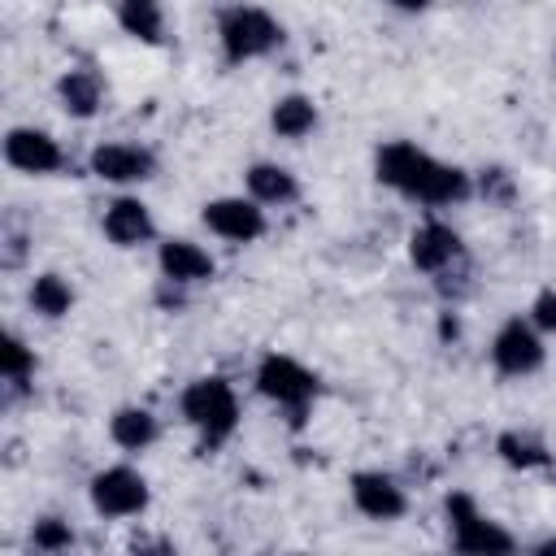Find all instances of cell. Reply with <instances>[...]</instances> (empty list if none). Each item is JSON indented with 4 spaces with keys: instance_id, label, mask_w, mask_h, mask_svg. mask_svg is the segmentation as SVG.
Masks as SVG:
<instances>
[{
    "instance_id": "cell-1",
    "label": "cell",
    "mask_w": 556,
    "mask_h": 556,
    "mask_svg": "<svg viewBox=\"0 0 556 556\" xmlns=\"http://www.w3.org/2000/svg\"><path fill=\"white\" fill-rule=\"evenodd\" d=\"M378 178L426 200V204H452V200H465V191H469L460 169L439 165L434 156L417 152L413 143H387L378 152Z\"/></svg>"
},
{
    "instance_id": "cell-2",
    "label": "cell",
    "mask_w": 556,
    "mask_h": 556,
    "mask_svg": "<svg viewBox=\"0 0 556 556\" xmlns=\"http://www.w3.org/2000/svg\"><path fill=\"white\" fill-rule=\"evenodd\" d=\"M182 417L204 430L208 443L226 439L235 430V417H239V404H235V391L222 382V378H200L182 391Z\"/></svg>"
},
{
    "instance_id": "cell-3",
    "label": "cell",
    "mask_w": 556,
    "mask_h": 556,
    "mask_svg": "<svg viewBox=\"0 0 556 556\" xmlns=\"http://www.w3.org/2000/svg\"><path fill=\"white\" fill-rule=\"evenodd\" d=\"M222 43H226L230 61H252V56H265L278 43V26L261 9H230L226 22H222Z\"/></svg>"
},
{
    "instance_id": "cell-4",
    "label": "cell",
    "mask_w": 556,
    "mask_h": 556,
    "mask_svg": "<svg viewBox=\"0 0 556 556\" xmlns=\"http://www.w3.org/2000/svg\"><path fill=\"white\" fill-rule=\"evenodd\" d=\"M256 387H261L269 400L287 404V408L295 413V421H300L304 404H308V400H313V391H317L313 374H308L304 365H295L291 356H265V361H261V369H256Z\"/></svg>"
},
{
    "instance_id": "cell-5",
    "label": "cell",
    "mask_w": 556,
    "mask_h": 556,
    "mask_svg": "<svg viewBox=\"0 0 556 556\" xmlns=\"http://www.w3.org/2000/svg\"><path fill=\"white\" fill-rule=\"evenodd\" d=\"M91 504L104 517H135L148 504V482L135 469H122V465L117 469H104L91 482Z\"/></svg>"
},
{
    "instance_id": "cell-6",
    "label": "cell",
    "mask_w": 556,
    "mask_h": 556,
    "mask_svg": "<svg viewBox=\"0 0 556 556\" xmlns=\"http://www.w3.org/2000/svg\"><path fill=\"white\" fill-rule=\"evenodd\" d=\"M491 356H495V365H500L504 374H530V369L543 365V343H539V334L517 317V321H508V326L495 334Z\"/></svg>"
},
{
    "instance_id": "cell-7",
    "label": "cell",
    "mask_w": 556,
    "mask_h": 556,
    "mask_svg": "<svg viewBox=\"0 0 556 556\" xmlns=\"http://www.w3.org/2000/svg\"><path fill=\"white\" fill-rule=\"evenodd\" d=\"M204 222H208V230H217V235L230 239V243H252V239L265 230L261 208L248 204V200H213V204L204 208Z\"/></svg>"
},
{
    "instance_id": "cell-8",
    "label": "cell",
    "mask_w": 556,
    "mask_h": 556,
    "mask_svg": "<svg viewBox=\"0 0 556 556\" xmlns=\"http://www.w3.org/2000/svg\"><path fill=\"white\" fill-rule=\"evenodd\" d=\"M4 156H9V165L26 169V174H52L61 165V148L43 130H9Z\"/></svg>"
},
{
    "instance_id": "cell-9",
    "label": "cell",
    "mask_w": 556,
    "mask_h": 556,
    "mask_svg": "<svg viewBox=\"0 0 556 556\" xmlns=\"http://www.w3.org/2000/svg\"><path fill=\"white\" fill-rule=\"evenodd\" d=\"M408 252H413V265H417V269H430V274H434V269H447V265L456 261L460 239H456L452 226H443V222H426V226L413 230Z\"/></svg>"
},
{
    "instance_id": "cell-10",
    "label": "cell",
    "mask_w": 556,
    "mask_h": 556,
    "mask_svg": "<svg viewBox=\"0 0 556 556\" xmlns=\"http://www.w3.org/2000/svg\"><path fill=\"white\" fill-rule=\"evenodd\" d=\"M91 169L109 182H139L152 174V156L143 148H130V143H104L91 152Z\"/></svg>"
},
{
    "instance_id": "cell-11",
    "label": "cell",
    "mask_w": 556,
    "mask_h": 556,
    "mask_svg": "<svg viewBox=\"0 0 556 556\" xmlns=\"http://www.w3.org/2000/svg\"><path fill=\"white\" fill-rule=\"evenodd\" d=\"M352 500H356V508H361L365 517H374V521H391V517L404 513L400 486H395L391 478H382V473H356Z\"/></svg>"
},
{
    "instance_id": "cell-12",
    "label": "cell",
    "mask_w": 556,
    "mask_h": 556,
    "mask_svg": "<svg viewBox=\"0 0 556 556\" xmlns=\"http://www.w3.org/2000/svg\"><path fill=\"white\" fill-rule=\"evenodd\" d=\"M104 235L113 243H122V248L143 243L152 235V217H148V208L139 200H113L109 213H104Z\"/></svg>"
},
{
    "instance_id": "cell-13",
    "label": "cell",
    "mask_w": 556,
    "mask_h": 556,
    "mask_svg": "<svg viewBox=\"0 0 556 556\" xmlns=\"http://www.w3.org/2000/svg\"><path fill=\"white\" fill-rule=\"evenodd\" d=\"M161 269H165L169 282H200V278L213 274V261H208V252H200L195 243L169 239V243H161Z\"/></svg>"
},
{
    "instance_id": "cell-14",
    "label": "cell",
    "mask_w": 556,
    "mask_h": 556,
    "mask_svg": "<svg viewBox=\"0 0 556 556\" xmlns=\"http://www.w3.org/2000/svg\"><path fill=\"white\" fill-rule=\"evenodd\" d=\"M452 530H456V534H452V543H456L460 552H508V547H513V539H508L500 526L482 521L478 513H473V517H465V521H456Z\"/></svg>"
},
{
    "instance_id": "cell-15",
    "label": "cell",
    "mask_w": 556,
    "mask_h": 556,
    "mask_svg": "<svg viewBox=\"0 0 556 556\" xmlns=\"http://www.w3.org/2000/svg\"><path fill=\"white\" fill-rule=\"evenodd\" d=\"M61 100L74 117H91L100 109V78L91 70H70L61 78Z\"/></svg>"
},
{
    "instance_id": "cell-16",
    "label": "cell",
    "mask_w": 556,
    "mask_h": 556,
    "mask_svg": "<svg viewBox=\"0 0 556 556\" xmlns=\"http://www.w3.org/2000/svg\"><path fill=\"white\" fill-rule=\"evenodd\" d=\"M117 22H122L126 35H135L143 43H156L161 39V4L156 0H122Z\"/></svg>"
},
{
    "instance_id": "cell-17",
    "label": "cell",
    "mask_w": 556,
    "mask_h": 556,
    "mask_svg": "<svg viewBox=\"0 0 556 556\" xmlns=\"http://www.w3.org/2000/svg\"><path fill=\"white\" fill-rule=\"evenodd\" d=\"M248 187H252V195L265 200V204H287V200L295 195V178H291L282 165H252V169H248Z\"/></svg>"
},
{
    "instance_id": "cell-18",
    "label": "cell",
    "mask_w": 556,
    "mask_h": 556,
    "mask_svg": "<svg viewBox=\"0 0 556 556\" xmlns=\"http://www.w3.org/2000/svg\"><path fill=\"white\" fill-rule=\"evenodd\" d=\"M109 430H113V443H122L130 452H139V447H148L156 439V421H152L148 408H122Z\"/></svg>"
},
{
    "instance_id": "cell-19",
    "label": "cell",
    "mask_w": 556,
    "mask_h": 556,
    "mask_svg": "<svg viewBox=\"0 0 556 556\" xmlns=\"http://www.w3.org/2000/svg\"><path fill=\"white\" fill-rule=\"evenodd\" d=\"M313 122H317V109H313V100H304V96H287V100L274 104V130L287 135V139L308 135Z\"/></svg>"
},
{
    "instance_id": "cell-20",
    "label": "cell",
    "mask_w": 556,
    "mask_h": 556,
    "mask_svg": "<svg viewBox=\"0 0 556 556\" xmlns=\"http://www.w3.org/2000/svg\"><path fill=\"white\" fill-rule=\"evenodd\" d=\"M30 304H35V313H43V317H61V313H70L74 291H70L56 274H39L35 287H30Z\"/></svg>"
},
{
    "instance_id": "cell-21",
    "label": "cell",
    "mask_w": 556,
    "mask_h": 556,
    "mask_svg": "<svg viewBox=\"0 0 556 556\" xmlns=\"http://www.w3.org/2000/svg\"><path fill=\"white\" fill-rule=\"evenodd\" d=\"M500 456L508 465H517V469H534V465L547 460V452L534 439H526V434H500Z\"/></svg>"
},
{
    "instance_id": "cell-22",
    "label": "cell",
    "mask_w": 556,
    "mask_h": 556,
    "mask_svg": "<svg viewBox=\"0 0 556 556\" xmlns=\"http://www.w3.org/2000/svg\"><path fill=\"white\" fill-rule=\"evenodd\" d=\"M30 369H35L30 348H26L22 339H9V343H4V378H9V382H22Z\"/></svg>"
},
{
    "instance_id": "cell-23",
    "label": "cell",
    "mask_w": 556,
    "mask_h": 556,
    "mask_svg": "<svg viewBox=\"0 0 556 556\" xmlns=\"http://www.w3.org/2000/svg\"><path fill=\"white\" fill-rule=\"evenodd\" d=\"M30 539H35V547H43V552H61V547H70V543H74L70 526H61V521H52V517H48V521H39Z\"/></svg>"
},
{
    "instance_id": "cell-24",
    "label": "cell",
    "mask_w": 556,
    "mask_h": 556,
    "mask_svg": "<svg viewBox=\"0 0 556 556\" xmlns=\"http://www.w3.org/2000/svg\"><path fill=\"white\" fill-rule=\"evenodd\" d=\"M482 191L495 195V200H508V195H513V182H508L504 169H486V174H482Z\"/></svg>"
},
{
    "instance_id": "cell-25",
    "label": "cell",
    "mask_w": 556,
    "mask_h": 556,
    "mask_svg": "<svg viewBox=\"0 0 556 556\" xmlns=\"http://www.w3.org/2000/svg\"><path fill=\"white\" fill-rule=\"evenodd\" d=\"M534 321H539L543 330H556V291H543V295L534 300Z\"/></svg>"
},
{
    "instance_id": "cell-26",
    "label": "cell",
    "mask_w": 556,
    "mask_h": 556,
    "mask_svg": "<svg viewBox=\"0 0 556 556\" xmlns=\"http://www.w3.org/2000/svg\"><path fill=\"white\" fill-rule=\"evenodd\" d=\"M391 4H400V9H426L430 0H391Z\"/></svg>"
}]
</instances>
